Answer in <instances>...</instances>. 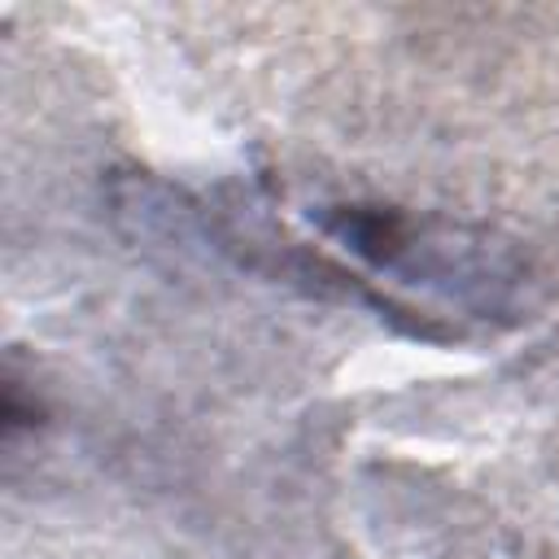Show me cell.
Here are the masks:
<instances>
[{
	"mask_svg": "<svg viewBox=\"0 0 559 559\" xmlns=\"http://www.w3.org/2000/svg\"><path fill=\"white\" fill-rule=\"evenodd\" d=\"M310 223L358 262L432 288L463 314L520 319L528 310V266L489 231L445 218H415L380 201H323L310 205Z\"/></svg>",
	"mask_w": 559,
	"mask_h": 559,
	"instance_id": "cell-1",
	"label": "cell"
}]
</instances>
